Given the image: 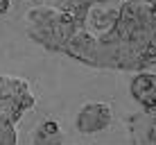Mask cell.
<instances>
[{
  "label": "cell",
  "mask_w": 156,
  "mask_h": 145,
  "mask_svg": "<svg viewBox=\"0 0 156 145\" xmlns=\"http://www.w3.org/2000/svg\"><path fill=\"white\" fill-rule=\"evenodd\" d=\"M66 57L93 68L145 71L156 63V14L143 0L90 5L73 14Z\"/></svg>",
  "instance_id": "obj_1"
},
{
  "label": "cell",
  "mask_w": 156,
  "mask_h": 145,
  "mask_svg": "<svg viewBox=\"0 0 156 145\" xmlns=\"http://www.w3.org/2000/svg\"><path fill=\"white\" fill-rule=\"evenodd\" d=\"M73 27H75L73 14L63 12L55 5H39V7H32L25 14L27 36L36 45L45 48L50 52H61L63 55L68 39L73 34Z\"/></svg>",
  "instance_id": "obj_2"
},
{
  "label": "cell",
  "mask_w": 156,
  "mask_h": 145,
  "mask_svg": "<svg viewBox=\"0 0 156 145\" xmlns=\"http://www.w3.org/2000/svg\"><path fill=\"white\" fill-rule=\"evenodd\" d=\"M113 120V109L106 102H88L79 109L75 118V127L82 134H98L111 125Z\"/></svg>",
  "instance_id": "obj_3"
},
{
  "label": "cell",
  "mask_w": 156,
  "mask_h": 145,
  "mask_svg": "<svg viewBox=\"0 0 156 145\" xmlns=\"http://www.w3.org/2000/svg\"><path fill=\"white\" fill-rule=\"evenodd\" d=\"M0 100L18 104V107H23L25 111H30L32 107L36 104V98L30 91L27 79L14 77V75H0Z\"/></svg>",
  "instance_id": "obj_4"
},
{
  "label": "cell",
  "mask_w": 156,
  "mask_h": 145,
  "mask_svg": "<svg viewBox=\"0 0 156 145\" xmlns=\"http://www.w3.org/2000/svg\"><path fill=\"white\" fill-rule=\"evenodd\" d=\"M131 145H156V111L143 109L129 118Z\"/></svg>",
  "instance_id": "obj_5"
},
{
  "label": "cell",
  "mask_w": 156,
  "mask_h": 145,
  "mask_svg": "<svg viewBox=\"0 0 156 145\" xmlns=\"http://www.w3.org/2000/svg\"><path fill=\"white\" fill-rule=\"evenodd\" d=\"M129 93L143 109L156 111V75L147 71H138L129 82Z\"/></svg>",
  "instance_id": "obj_6"
},
{
  "label": "cell",
  "mask_w": 156,
  "mask_h": 145,
  "mask_svg": "<svg viewBox=\"0 0 156 145\" xmlns=\"http://www.w3.org/2000/svg\"><path fill=\"white\" fill-rule=\"evenodd\" d=\"M34 145H63V134L57 120H45L39 125V129L32 136Z\"/></svg>",
  "instance_id": "obj_7"
},
{
  "label": "cell",
  "mask_w": 156,
  "mask_h": 145,
  "mask_svg": "<svg viewBox=\"0 0 156 145\" xmlns=\"http://www.w3.org/2000/svg\"><path fill=\"white\" fill-rule=\"evenodd\" d=\"M106 2H120V0H55V7L63 9L68 14H79L88 9L90 5H106Z\"/></svg>",
  "instance_id": "obj_8"
},
{
  "label": "cell",
  "mask_w": 156,
  "mask_h": 145,
  "mask_svg": "<svg viewBox=\"0 0 156 145\" xmlns=\"http://www.w3.org/2000/svg\"><path fill=\"white\" fill-rule=\"evenodd\" d=\"M23 116H25V109H23V107L0 100V122H12V125H18V120H20Z\"/></svg>",
  "instance_id": "obj_9"
},
{
  "label": "cell",
  "mask_w": 156,
  "mask_h": 145,
  "mask_svg": "<svg viewBox=\"0 0 156 145\" xmlns=\"http://www.w3.org/2000/svg\"><path fill=\"white\" fill-rule=\"evenodd\" d=\"M16 141H18L16 125H12V122H0V145H16Z\"/></svg>",
  "instance_id": "obj_10"
},
{
  "label": "cell",
  "mask_w": 156,
  "mask_h": 145,
  "mask_svg": "<svg viewBox=\"0 0 156 145\" xmlns=\"http://www.w3.org/2000/svg\"><path fill=\"white\" fill-rule=\"evenodd\" d=\"M9 7H12V2H9V0H0V14H7Z\"/></svg>",
  "instance_id": "obj_11"
},
{
  "label": "cell",
  "mask_w": 156,
  "mask_h": 145,
  "mask_svg": "<svg viewBox=\"0 0 156 145\" xmlns=\"http://www.w3.org/2000/svg\"><path fill=\"white\" fill-rule=\"evenodd\" d=\"M143 2H147V5H149V7H152V9H154V14H156V0H143Z\"/></svg>",
  "instance_id": "obj_12"
}]
</instances>
